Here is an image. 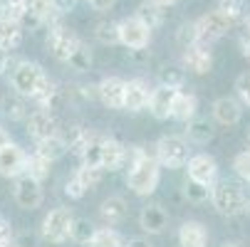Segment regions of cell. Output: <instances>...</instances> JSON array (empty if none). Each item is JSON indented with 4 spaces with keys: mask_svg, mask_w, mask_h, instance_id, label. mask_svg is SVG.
Instances as JSON below:
<instances>
[{
    "mask_svg": "<svg viewBox=\"0 0 250 247\" xmlns=\"http://www.w3.org/2000/svg\"><path fill=\"white\" fill-rule=\"evenodd\" d=\"M210 200H213V205H216L218 213H221V215H228V218L245 213V203H248L243 188H240L238 183H230V181L213 183V188H210Z\"/></svg>",
    "mask_w": 250,
    "mask_h": 247,
    "instance_id": "cell-1",
    "label": "cell"
},
{
    "mask_svg": "<svg viewBox=\"0 0 250 247\" xmlns=\"http://www.w3.org/2000/svg\"><path fill=\"white\" fill-rule=\"evenodd\" d=\"M161 171H159V161L144 156L139 163H134L126 173V186L136 193V195H151L159 186Z\"/></svg>",
    "mask_w": 250,
    "mask_h": 247,
    "instance_id": "cell-2",
    "label": "cell"
},
{
    "mask_svg": "<svg viewBox=\"0 0 250 247\" xmlns=\"http://www.w3.org/2000/svg\"><path fill=\"white\" fill-rule=\"evenodd\" d=\"M238 20H240L238 15H230V13H226V10H221V8L213 10V13H208V15H203V18H198V20H196L198 42H203V45L216 42L218 38H223L228 30L235 27Z\"/></svg>",
    "mask_w": 250,
    "mask_h": 247,
    "instance_id": "cell-3",
    "label": "cell"
},
{
    "mask_svg": "<svg viewBox=\"0 0 250 247\" xmlns=\"http://www.w3.org/2000/svg\"><path fill=\"white\" fill-rule=\"evenodd\" d=\"M154 149H156L159 166H166V168H184L186 161L191 158L188 141L184 136H161Z\"/></svg>",
    "mask_w": 250,
    "mask_h": 247,
    "instance_id": "cell-4",
    "label": "cell"
},
{
    "mask_svg": "<svg viewBox=\"0 0 250 247\" xmlns=\"http://www.w3.org/2000/svg\"><path fill=\"white\" fill-rule=\"evenodd\" d=\"M42 79H45V72H42V67L38 62L22 59L13 69V89L20 96H32L35 92H38V87L42 84Z\"/></svg>",
    "mask_w": 250,
    "mask_h": 247,
    "instance_id": "cell-5",
    "label": "cell"
},
{
    "mask_svg": "<svg viewBox=\"0 0 250 247\" xmlns=\"http://www.w3.org/2000/svg\"><path fill=\"white\" fill-rule=\"evenodd\" d=\"M149 40H151V27L144 20H139L136 15L119 20V42L124 47H129V50H146Z\"/></svg>",
    "mask_w": 250,
    "mask_h": 247,
    "instance_id": "cell-6",
    "label": "cell"
},
{
    "mask_svg": "<svg viewBox=\"0 0 250 247\" xmlns=\"http://www.w3.org/2000/svg\"><path fill=\"white\" fill-rule=\"evenodd\" d=\"M80 45H82V40L77 38L72 30H67L62 22H52L50 38H47V47H50V52H52L60 62H67Z\"/></svg>",
    "mask_w": 250,
    "mask_h": 247,
    "instance_id": "cell-7",
    "label": "cell"
},
{
    "mask_svg": "<svg viewBox=\"0 0 250 247\" xmlns=\"http://www.w3.org/2000/svg\"><path fill=\"white\" fill-rule=\"evenodd\" d=\"M69 225H72V213H69V208H55L42 220V235H45V240L60 245L69 237Z\"/></svg>",
    "mask_w": 250,
    "mask_h": 247,
    "instance_id": "cell-8",
    "label": "cell"
},
{
    "mask_svg": "<svg viewBox=\"0 0 250 247\" xmlns=\"http://www.w3.org/2000/svg\"><path fill=\"white\" fill-rule=\"evenodd\" d=\"M186 168H188V178L193 181H201L206 186H213L218 178V163L213 156L208 153H196L186 161Z\"/></svg>",
    "mask_w": 250,
    "mask_h": 247,
    "instance_id": "cell-9",
    "label": "cell"
},
{
    "mask_svg": "<svg viewBox=\"0 0 250 247\" xmlns=\"http://www.w3.org/2000/svg\"><path fill=\"white\" fill-rule=\"evenodd\" d=\"M25 158L27 153L18 146V144H5L0 149V175L5 178H18V175L25 173Z\"/></svg>",
    "mask_w": 250,
    "mask_h": 247,
    "instance_id": "cell-10",
    "label": "cell"
},
{
    "mask_svg": "<svg viewBox=\"0 0 250 247\" xmlns=\"http://www.w3.org/2000/svg\"><path fill=\"white\" fill-rule=\"evenodd\" d=\"M213 67V55L208 50V45L196 42L184 47V69H191L193 75H208Z\"/></svg>",
    "mask_w": 250,
    "mask_h": 247,
    "instance_id": "cell-11",
    "label": "cell"
},
{
    "mask_svg": "<svg viewBox=\"0 0 250 247\" xmlns=\"http://www.w3.org/2000/svg\"><path fill=\"white\" fill-rule=\"evenodd\" d=\"M15 200L20 208L25 210H35L40 203H42V188H40V181L30 178V175H20L18 183H15Z\"/></svg>",
    "mask_w": 250,
    "mask_h": 247,
    "instance_id": "cell-12",
    "label": "cell"
},
{
    "mask_svg": "<svg viewBox=\"0 0 250 247\" xmlns=\"http://www.w3.org/2000/svg\"><path fill=\"white\" fill-rule=\"evenodd\" d=\"M124 79L122 77H104L97 84L99 101L109 109H124Z\"/></svg>",
    "mask_w": 250,
    "mask_h": 247,
    "instance_id": "cell-13",
    "label": "cell"
},
{
    "mask_svg": "<svg viewBox=\"0 0 250 247\" xmlns=\"http://www.w3.org/2000/svg\"><path fill=\"white\" fill-rule=\"evenodd\" d=\"M149 82L146 79H129L124 84V109L126 112H141L149 104Z\"/></svg>",
    "mask_w": 250,
    "mask_h": 247,
    "instance_id": "cell-14",
    "label": "cell"
},
{
    "mask_svg": "<svg viewBox=\"0 0 250 247\" xmlns=\"http://www.w3.org/2000/svg\"><path fill=\"white\" fill-rule=\"evenodd\" d=\"M27 133L35 141H42L47 136H55L57 133V119L47 109L32 112V114H27Z\"/></svg>",
    "mask_w": 250,
    "mask_h": 247,
    "instance_id": "cell-15",
    "label": "cell"
},
{
    "mask_svg": "<svg viewBox=\"0 0 250 247\" xmlns=\"http://www.w3.org/2000/svg\"><path fill=\"white\" fill-rule=\"evenodd\" d=\"M176 87H166V84H159L156 89H151L149 94V112L156 116V119H168L171 116V107H173V99H176Z\"/></svg>",
    "mask_w": 250,
    "mask_h": 247,
    "instance_id": "cell-16",
    "label": "cell"
},
{
    "mask_svg": "<svg viewBox=\"0 0 250 247\" xmlns=\"http://www.w3.org/2000/svg\"><path fill=\"white\" fill-rule=\"evenodd\" d=\"M139 225L141 230H146L149 235H159L168 228V213L161 205H146L139 215Z\"/></svg>",
    "mask_w": 250,
    "mask_h": 247,
    "instance_id": "cell-17",
    "label": "cell"
},
{
    "mask_svg": "<svg viewBox=\"0 0 250 247\" xmlns=\"http://www.w3.org/2000/svg\"><path fill=\"white\" fill-rule=\"evenodd\" d=\"M178 245L181 247H206L208 245V230L198 220H186L178 228Z\"/></svg>",
    "mask_w": 250,
    "mask_h": 247,
    "instance_id": "cell-18",
    "label": "cell"
},
{
    "mask_svg": "<svg viewBox=\"0 0 250 247\" xmlns=\"http://www.w3.org/2000/svg\"><path fill=\"white\" fill-rule=\"evenodd\" d=\"M124 149L126 146H122L117 138H112V136H104V141H102V168L104 171H117V168H122L124 166Z\"/></svg>",
    "mask_w": 250,
    "mask_h": 247,
    "instance_id": "cell-19",
    "label": "cell"
},
{
    "mask_svg": "<svg viewBox=\"0 0 250 247\" xmlns=\"http://www.w3.org/2000/svg\"><path fill=\"white\" fill-rule=\"evenodd\" d=\"M213 116H216V121L226 124V126H233L240 121L243 116V109H240V104L230 96H221L216 104H213Z\"/></svg>",
    "mask_w": 250,
    "mask_h": 247,
    "instance_id": "cell-20",
    "label": "cell"
},
{
    "mask_svg": "<svg viewBox=\"0 0 250 247\" xmlns=\"http://www.w3.org/2000/svg\"><path fill=\"white\" fill-rule=\"evenodd\" d=\"M198 112V99L196 94H184V92H176L173 99V107H171V119L176 121H191Z\"/></svg>",
    "mask_w": 250,
    "mask_h": 247,
    "instance_id": "cell-21",
    "label": "cell"
},
{
    "mask_svg": "<svg viewBox=\"0 0 250 247\" xmlns=\"http://www.w3.org/2000/svg\"><path fill=\"white\" fill-rule=\"evenodd\" d=\"M22 25L10 20V18H0V47L3 50H18L22 45Z\"/></svg>",
    "mask_w": 250,
    "mask_h": 247,
    "instance_id": "cell-22",
    "label": "cell"
},
{
    "mask_svg": "<svg viewBox=\"0 0 250 247\" xmlns=\"http://www.w3.org/2000/svg\"><path fill=\"white\" fill-rule=\"evenodd\" d=\"M99 213H102V218L109 223V225H117V223H122L126 218V200L119 198V195L106 198L102 203V208H99Z\"/></svg>",
    "mask_w": 250,
    "mask_h": 247,
    "instance_id": "cell-23",
    "label": "cell"
},
{
    "mask_svg": "<svg viewBox=\"0 0 250 247\" xmlns=\"http://www.w3.org/2000/svg\"><path fill=\"white\" fill-rule=\"evenodd\" d=\"M38 151L40 156H45L47 161H57V158H62L69 149H67V144L62 141V136L60 133H55V136H47V138H42V141H38Z\"/></svg>",
    "mask_w": 250,
    "mask_h": 247,
    "instance_id": "cell-24",
    "label": "cell"
},
{
    "mask_svg": "<svg viewBox=\"0 0 250 247\" xmlns=\"http://www.w3.org/2000/svg\"><path fill=\"white\" fill-rule=\"evenodd\" d=\"M50 166H52V161H47L45 156H40L38 151H35L32 156L25 158V175H30V178L42 183L47 175H50Z\"/></svg>",
    "mask_w": 250,
    "mask_h": 247,
    "instance_id": "cell-25",
    "label": "cell"
},
{
    "mask_svg": "<svg viewBox=\"0 0 250 247\" xmlns=\"http://www.w3.org/2000/svg\"><path fill=\"white\" fill-rule=\"evenodd\" d=\"M188 129H186V136L188 141H193V144H208V141L213 138V126L208 124V119H191L186 121Z\"/></svg>",
    "mask_w": 250,
    "mask_h": 247,
    "instance_id": "cell-26",
    "label": "cell"
},
{
    "mask_svg": "<svg viewBox=\"0 0 250 247\" xmlns=\"http://www.w3.org/2000/svg\"><path fill=\"white\" fill-rule=\"evenodd\" d=\"M94 225L87 220V218H72V225H69V237L80 245H89L92 235H94Z\"/></svg>",
    "mask_w": 250,
    "mask_h": 247,
    "instance_id": "cell-27",
    "label": "cell"
},
{
    "mask_svg": "<svg viewBox=\"0 0 250 247\" xmlns=\"http://www.w3.org/2000/svg\"><path fill=\"white\" fill-rule=\"evenodd\" d=\"M89 247H124V240L117 230L102 228V230H94V235L89 240Z\"/></svg>",
    "mask_w": 250,
    "mask_h": 247,
    "instance_id": "cell-28",
    "label": "cell"
},
{
    "mask_svg": "<svg viewBox=\"0 0 250 247\" xmlns=\"http://www.w3.org/2000/svg\"><path fill=\"white\" fill-rule=\"evenodd\" d=\"M75 175L80 178V183H82L87 190H92V188H97V186L102 183L104 168H102V166H87V163H82V168H80Z\"/></svg>",
    "mask_w": 250,
    "mask_h": 247,
    "instance_id": "cell-29",
    "label": "cell"
},
{
    "mask_svg": "<svg viewBox=\"0 0 250 247\" xmlns=\"http://www.w3.org/2000/svg\"><path fill=\"white\" fill-rule=\"evenodd\" d=\"M25 8L30 15L40 18L42 22H50L57 13L52 10V0H25Z\"/></svg>",
    "mask_w": 250,
    "mask_h": 247,
    "instance_id": "cell-30",
    "label": "cell"
},
{
    "mask_svg": "<svg viewBox=\"0 0 250 247\" xmlns=\"http://www.w3.org/2000/svg\"><path fill=\"white\" fill-rule=\"evenodd\" d=\"M94 38L102 45H117L119 42V22H99L94 27Z\"/></svg>",
    "mask_w": 250,
    "mask_h": 247,
    "instance_id": "cell-31",
    "label": "cell"
},
{
    "mask_svg": "<svg viewBox=\"0 0 250 247\" xmlns=\"http://www.w3.org/2000/svg\"><path fill=\"white\" fill-rule=\"evenodd\" d=\"M136 18H139V20H144L151 30H154V27H159V25H161V20H164L161 8H159V5H154V3H141V5H139V10H136Z\"/></svg>",
    "mask_w": 250,
    "mask_h": 247,
    "instance_id": "cell-32",
    "label": "cell"
},
{
    "mask_svg": "<svg viewBox=\"0 0 250 247\" xmlns=\"http://www.w3.org/2000/svg\"><path fill=\"white\" fill-rule=\"evenodd\" d=\"M184 193H186V198H188L191 203H203V200H208V198H210V186H206V183H201V181L188 178V181H186V186H184Z\"/></svg>",
    "mask_w": 250,
    "mask_h": 247,
    "instance_id": "cell-33",
    "label": "cell"
},
{
    "mask_svg": "<svg viewBox=\"0 0 250 247\" xmlns=\"http://www.w3.org/2000/svg\"><path fill=\"white\" fill-rule=\"evenodd\" d=\"M67 64L72 67V69H77V72H87V69L92 67V52H89V47L82 42V45L72 52V57L67 59Z\"/></svg>",
    "mask_w": 250,
    "mask_h": 247,
    "instance_id": "cell-34",
    "label": "cell"
},
{
    "mask_svg": "<svg viewBox=\"0 0 250 247\" xmlns=\"http://www.w3.org/2000/svg\"><path fill=\"white\" fill-rule=\"evenodd\" d=\"M0 5H3V18H10V20L22 25V20L27 15L25 0H0Z\"/></svg>",
    "mask_w": 250,
    "mask_h": 247,
    "instance_id": "cell-35",
    "label": "cell"
},
{
    "mask_svg": "<svg viewBox=\"0 0 250 247\" xmlns=\"http://www.w3.org/2000/svg\"><path fill=\"white\" fill-rule=\"evenodd\" d=\"M184 79H186V75H184L181 67H164L161 72H159V82L166 84V87L181 89V87H184Z\"/></svg>",
    "mask_w": 250,
    "mask_h": 247,
    "instance_id": "cell-36",
    "label": "cell"
},
{
    "mask_svg": "<svg viewBox=\"0 0 250 247\" xmlns=\"http://www.w3.org/2000/svg\"><path fill=\"white\" fill-rule=\"evenodd\" d=\"M22 99H25V96H20V94H18V99H15V96H13V99H10V96L5 99V114H8L10 119H27L30 112L25 109V101H22Z\"/></svg>",
    "mask_w": 250,
    "mask_h": 247,
    "instance_id": "cell-37",
    "label": "cell"
},
{
    "mask_svg": "<svg viewBox=\"0 0 250 247\" xmlns=\"http://www.w3.org/2000/svg\"><path fill=\"white\" fill-rule=\"evenodd\" d=\"M176 42L181 47H188V45H196L198 42V32H196V22H188V25H181L176 35Z\"/></svg>",
    "mask_w": 250,
    "mask_h": 247,
    "instance_id": "cell-38",
    "label": "cell"
},
{
    "mask_svg": "<svg viewBox=\"0 0 250 247\" xmlns=\"http://www.w3.org/2000/svg\"><path fill=\"white\" fill-rule=\"evenodd\" d=\"M233 171L240 175L243 181L250 183V151H243V153H238L233 158Z\"/></svg>",
    "mask_w": 250,
    "mask_h": 247,
    "instance_id": "cell-39",
    "label": "cell"
},
{
    "mask_svg": "<svg viewBox=\"0 0 250 247\" xmlns=\"http://www.w3.org/2000/svg\"><path fill=\"white\" fill-rule=\"evenodd\" d=\"M64 193L72 198V200H80V198H84V193H87V188L80 183V178L77 175H72V178L67 181V186H64Z\"/></svg>",
    "mask_w": 250,
    "mask_h": 247,
    "instance_id": "cell-40",
    "label": "cell"
},
{
    "mask_svg": "<svg viewBox=\"0 0 250 247\" xmlns=\"http://www.w3.org/2000/svg\"><path fill=\"white\" fill-rule=\"evenodd\" d=\"M235 89H238V96L243 99V104L250 107V75H240L235 82Z\"/></svg>",
    "mask_w": 250,
    "mask_h": 247,
    "instance_id": "cell-41",
    "label": "cell"
},
{
    "mask_svg": "<svg viewBox=\"0 0 250 247\" xmlns=\"http://www.w3.org/2000/svg\"><path fill=\"white\" fill-rule=\"evenodd\" d=\"M75 3H77V0H52V10L57 15H67V13L75 10Z\"/></svg>",
    "mask_w": 250,
    "mask_h": 247,
    "instance_id": "cell-42",
    "label": "cell"
},
{
    "mask_svg": "<svg viewBox=\"0 0 250 247\" xmlns=\"http://www.w3.org/2000/svg\"><path fill=\"white\" fill-rule=\"evenodd\" d=\"M89 5H92L97 13H109V10L117 5V0H89Z\"/></svg>",
    "mask_w": 250,
    "mask_h": 247,
    "instance_id": "cell-43",
    "label": "cell"
},
{
    "mask_svg": "<svg viewBox=\"0 0 250 247\" xmlns=\"http://www.w3.org/2000/svg\"><path fill=\"white\" fill-rule=\"evenodd\" d=\"M13 237V230H10V223L5 218H0V242H10Z\"/></svg>",
    "mask_w": 250,
    "mask_h": 247,
    "instance_id": "cell-44",
    "label": "cell"
},
{
    "mask_svg": "<svg viewBox=\"0 0 250 247\" xmlns=\"http://www.w3.org/2000/svg\"><path fill=\"white\" fill-rule=\"evenodd\" d=\"M124 247H151V242L144 240V237H134V240H129Z\"/></svg>",
    "mask_w": 250,
    "mask_h": 247,
    "instance_id": "cell-45",
    "label": "cell"
},
{
    "mask_svg": "<svg viewBox=\"0 0 250 247\" xmlns=\"http://www.w3.org/2000/svg\"><path fill=\"white\" fill-rule=\"evenodd\" d=\"M5 67H8V50L0 47V75L5 72Z\"/></svg>",
    "mask_w": 250,
    "mask_h": 247,
    "instance_id": "cell-46",
    "label": "cell"
},
{
    "mask_svg": "<svg viewBox=\"0 0 250 247\" xmlns=\"http://www.w3.org/2000/svg\"><path fill=\"white\" fill-rule=\"evenodd\" d=\"M240 47H243V55L250 59V35H245V38L240 40Z\"/></svg>",
    "mask_w": 250,
    "mask_h": 247,
    "instance_id": "cell-47",
    "label": "cell"
},
{
    "mask_svg": "<svg viewBox=\"0 0 250 247\" xmlns=\"http://www.w3.org/2000/svg\"><path fill=\"white\" fill-rule=\"evenodd\" d=\"M5 144H10V133H8L3 126H0V149H3Z\"/></svg>",
    "mask_w": 250,
    "mask_h": 247,
    "instance_id": "cell-48",
    "label": "cell"
},
{
    "mask_svg": "<svg viewBox=\"0 0 250 247\" xmlns=\"http://www.w3.org/2000/svg\"><path fill=\"white\" fill-rule=\"evenodd\" d=\"M149 3H154V5H159V8H168V5H176L178 0H149Z\"/></svg>",
    "mask_w": 250,
    "mask_h": 247,
    "instance_id": "cell-49",
    "label": "cell"
},
{
    "mask_svg": "<svg viewBox=\"0 0 250 247\" xmlns=\"http://www.w3.org/2000/svg\"><path fill=\"white\" fill-rule=\"evenodd\" d=\"M240 20H243V25H245V30H248V35H250V10H240Z\"/></svg>",
    "mask_w": 250,
    "mask_h": 247,
    "instance_id": "cell-50",
    "label": "cell"
},
{
    "mask_svg": "<svg viewBox=\"0 0 250 247\" xmlns=\"http://www.w3.org/2000/svg\"><path fill=\"white\" fill-rule=\"evenodd\" d=\"M221 247H243V245H238V242H223Z\"/></svg>",
    "mask_w": 250,
    "mask_h": 247,
    "instance_id": "cell-51",
    "label": "cell"
},
{
    "mask_svg": "<svg viewBox=\"0 0 250 247\" xmlns=\"http://www.w3.org/2000/svg\"><path fill=\"white\" fill-rule=\"evenodd\" d=\"M0 247H10V242H0Z\"/></svg>",
    "mask_w": 250,
    "mask_h": 247,
    "instance_id": "cell-52",
    "label": "cell"
},
{
    "mask_svg": "<svg viewBox=\"0 0 250 247\" xmlns=\"http://www.w3.org/2000/svg\"><path fill=\"white\" fill-rule=\"evenodd\" d=\"M245 210H248V213H250V203H245Z\"/></svg>",
    "mask_w": 250,
    "mask_h": 247,
    "instance_id": "cell-53",
    "label": "cell"
},
{
    "mask_svg": "<svg viewBox=\"0 0 250 247\" xmlns=\"http://www.w3.org/2000/svg\"><path fill=\"white\" fill-rule=\"evenodd\" d=\"M0 18H3V5H0Z\"/></svg>",
    "mask_w": 250,
    "mask_h": 247,
    "instance_id": "cell-54",
    "label": "cell"
},
{
    "mask_svg": "<svg viewBox=\"0 0 250 247\" xmlns=\"http://www.w3.org/2000/svg\"><path fill=\"white\" fill-rule=\"evenodd\" d=\"M15 247H18V245H15Z\"/></svg>",
    "mask_w": 250,
    "mask_h": 247,
    "instance_id": "cell-55",
    "label": "cell"
}]
</instances>
